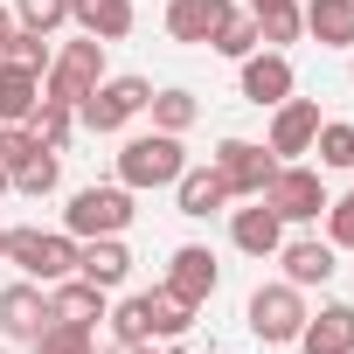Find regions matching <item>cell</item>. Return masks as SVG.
I'll use <instances>...</instances> for the list:
<instances>
[{"mask_svg": "<svg viewBox=\"0 0 354 354\" xmlns=\"http://www.w3.org/2000/svg\"><path fill=\"white\" fill-rule=\"evenodd\" d=\"M181 167H188L181 132H132V139L118 146V188H132V195L174 188V181H181Z\"/></svg>", "mask_w": 354, "mask_h": 354, "instance_id": "cell-1", "label": "cell"}, {"mask_svg": "<svg viewBox=\"0 0 354 354\" xmlns=\"http://www.w3.org/2000/svg\"><path fill=\"white\" fill-rule=\"evenodd\" d=\"M223 202H230V188H223V174H216V167H181V181H174V209H181V216L209 223Z\"/></svg>", "mask_w": 354, "mask_h": 354, "instance_id": "cell-20", "label": "cell"}, {"mask_svg": "<svg viewBox=\"0 0 354 354\" xmlns=\"http://www.w3.org/2000/svg\"><path fill=\"white\" fill-rule=\"evenodd\" d=\"M264 202L278 209V223H319L326 216V181H319V167H306V160H278V174L264 181Z\"/></svg>", "mask_w": 354, "mask_h": 354, "instance_id": "cell-5", "label": "cell"}, {"mask_svg": "<svg viewBox=\"0 0 354 354\" xmlns=\"http://www.w3.org/2000/svg\"><path fill=\"white\" fill-rule=\"evenodd\" d=\"M49 56H56V49H49V35H35V28H8V35H0V63H15V70H35V77H42Z\"/></svg>", "mask_w": 354, "mask_h": 354, "instance_id": "cell-27", "label": "cell"}, {"mask_svg": "<svg viewBox=\"0 0 354 354\" xmlns=\"http://www.w3.org/2000/svg\"><path fill=\"white\" fill-rule=\"evenodd\" d=\"M209 49H216V56H230V63H243L250 49H264V42H257V21H250V8H236V15H230V21L209 35Z\"/></svg>", "mask_w": 354, "mask_h": 354, "instance_id": "cell-30", "label": "cell"}, {"mask_svg": "<svg viewBox=\"0 0 354 354\" xmlns=\"http://www.w3.org/2000/svg\"><path fill=\"white\" fill-rule=\"evenodd\" d=\"M326 243L333 250H354V188L340 202H326Z\"/></svg>", "mask_w": 354, "mask_h": 354, "instance_id": "cell-35", "label": "cell"}, {"mask_svg": "<svg viewBox=\"0 0 354 354\" xmlns=\"http://www.w3.org/2000/svg\"><path fill=\"white\" fill-rule=\"evenodd\" d=\"M236 84H243V97H250V104H264V111H271V104H285V97H292V84H299V77H292V56H285V49H250V56L236 63Z\"/></svg>", "mask_w": 354, "mask_h": 354, "instance_id": "cell-11", "label": "cell"}, {"mask_svg": "<svg viewBox=\"0 0 354 354\" xmlns=\"http://www.w3.org/2000/svg\"><path fill=\"white\" fill-rule=\"evenodd\" d=\"M28 125H35V139H42L49 153H63V146L77 139V104H63V97H42Z\"/></svg>", "mask_w": 354, "mask_h": 354, "instance_id": "cell-26", "label": "cell"}, {"mask_svg": "<svg viewBox=\"0 0 354 354\" xmlns=\"http://www.w3.org/2000/svg\"><path fill=\"white\" fill-rule=\"evenodd\" d=\"M35 153H49V146L35 139V125H0V167H8V174H15V167H28Z\"/></svg>", "mask_w": 354, "mask_h": 354, "instance_id": "cell-34", "label": "cell"}, {"mask_svg": "<svg viewBox=\"0 0 354 354\" xmlns=\"http://www.w3.org/2000/svg\"><path fill=\"white\" fill-rule=\"evenodd\" d=\"M292 347H306V354H354V306L326 299L319 313H306V326H299Z\"/></svg>", "mask_w": 354, "mask_h": 354, "instance_id": "cell-15", "label": "cell"}, {"mask_svg": "<svg viewBox=\"0 0 354 354\" xmlns=\"http://www.w3.org/2000/svg\"><path fill=\"white\" fill-rule=\"evenodd\" d=\"M243 319H250V333L264 340V347H292L299 340V326H306V292L299 285H257L250 292V306H243Z\"/></svg>", "mask_w": 354, "mask_h": 354, "instance_id": "cell-6", "label": "cell"}, {"mask_svg": "<svg viewBox=\"0 0 354 354\" xmlns=\"http://www.w3.org/2000/svg\"><path fill=\"white\" fill-rule=\"evenodd\" d=\"M132 188H118V181H104V188H77L70 195V209H63V230L77 236V243H91V236H125L132 230Z\"/></svg>", "mask_w": 354, "mask_h": 354, "instance_id": "cell-3", "label": "cell"}, {"mask_svg": "<svg viewBox=\"0 0 354 354\" xmlns=\"http://www.w3.org/2000/svg\"><path fill=\"white\" fill-rule=\"evenodd\" d=\"M139 21L132 0H70V28L77 35H97V42H125Z\"/></svg>", "mask_w": 354, "mask_h": 354, "instance_id": "cell-19", "label": "cell"}, {"mask_svg": "<svg viewBox=\"0 0 354 354\" xmlns=\"http://www.w3.org/2000/svg\"><path fill=\"white\" fill-rule=\"evenodd\" d=\"M299 15L319 49H354V0H299Z\"/></svg>", "mask_w": 354, "mask_h": 354, "instance_id": "cell-21", "label": "cell"}, {"mask_svg": "<svg viewBox=\"0 0 354 354\" xmlns=\"http://www.w3.org/2000/svg\"><path fill=\"white\" fill-rule=\"evenodd\" d=\"M8 28H15V8H0V35H8Z\"/></svg>", "mask_w": 354, "mask_h": 354, "instance_id": "cell-37", "label": "cell"}, {"mask_svg": "<svg viewBox=\"0 0 354 354\" xmlns=\"http://www.w3.org/2000/svg\"><path fill=\"white\" fill-rule=\"evenodd\" d=\"M8 264L35 285H56L77 271V236L70 230H8Z\"/></svg>", "mask_w": 354, "mask_h": 354, "instance_id": "cell-4", "label": "cell"}, {"mask_svg": "<svg viewBox=\"0 0 354 354\" xmlns=\"http://www.w3.org/2000/svg\"><path fill=\"white\" fill-rule=\"evenodd\" d=\"M35 354H97V326H77V319H49L35 333Z\"/></svg>", "mask_w": 354, "mask_h": 354, "instance_id": "cell-28", "label": "cell"}, {"mask_svg": "<svg viewBox=\"0 0 354 354\" xmlns=\"http://www.w3.org/2000/svg\"><path fill=\"white\" fill-rule=\"evenodd\" d=\"M216 285H223V264H216V250H209V243H181V250L167 257V292H174V299L209 306V299H216Z\"/></svg>", "mask_w": 354, "mask_h": 354, "instance_id": "cell-10", "label": "cell"}, {"mask_svg": "<svg viewBox=\"0 0 354 354\" xmlns=\"http://www.w3.org/2000/svg\"><path fill=\"white\" fill-rule=\"evenodd\" d=\"M146 111H153V132H188V125L202 118V97L174 84V91H153V97H146Z\"/></svg>", "mask_w": 354, "mask_h": 354, "instance_id": "cell-24", "label": "cell"}, {"mask_svg": "<svg viewBox=\"0 0 354 354\" xmlns=\"http://www.w3.org/2000/svg\"><path fill=\"white\" fill-rule=\"evenodd\" d=\"M313 132H319V104H313V97H285V104H271L264 146H271L278 160H299V153H313Z\"/></svg>", "mask_w": 354, "mask_h": 354, "instance_id": "cell-14", "label": "cell"}, {"mask_svg": "<svg viewBox=\"0 0 354 354\" xmlns=\"http://www.w3.org/2000/svg\"><path fill=\"white\" fill-rule=\"evenodd\" d=\"M42 104V77L35 70H15V63H0V125H28Z\"/></svg>", "mask_w": 354, "mask_h": 354, "instance_id": "cell-22", "label": "cell"}, {"mask_svg": "<svg viewBox=\"0 0 354 354\" xmlns=\"http://www.w3.org/2000/svg\"><path fill=\"white\" fill-rule=\"evenodd\" d=\"M195 313H202V306L174 299L167 285H160V292H146V319H153V340H181V333L195 326Z\"/></svg>", "mask_w": 354, "mask_h": 354, "instance_id": "cell-25", "label": "cell"}, {"mask_svg": "<svg viewBox=\"0 0 354 354\" xmlns=\"http://www.w3.org/2000/svg\"><path fill=\"white\" fill-rule=\"evenodd\" d=\"M146 97H153L146 77H104V84L77 104V125H84V132H125V125L146 111Z\"/></svg>", "mask_w": 354, "mask_h": 354, "instance_id": "cell-7", "label": "cell"}, {"mask_svg": "<svg viewBox=\"0 0 354 354\" xmlns=\"http://www.w3.org/2000/svg\"><path fill=\"white\" fill-rule=\"evenodd\" d=\"M0 264H8V230H0Z\"/></svg>", "mask_w": 354, "mask_h": 354, "instance_id": "cell-38", "label": "cell"}, {"mask_svg": "<svg viewBox=\"0 0 354 354\" xmlns=\"http://www.w3.org/2000/svg\"><path fill=\"white\" fill-rule=\"evenodd\" d=\"M111 354H167L160 340H139V347H111Z\"/></svg>", "mask_w": 354, "mask_h": 354, "instance_id": "cell-36", "label": "cell"}, {"mask_svg": "<svg viewBox=\"0 0 354 354\" xmlns=\"http://www.w3.org/2000/svg\"><path fill=\"white\" fill-rule=\"evenodd\" d=\"M104 77H111V70H104V42H97V35H77V42H63V49L49 56V70H42V97L84 104Z\"/></svg>", "mask_w": 354, "mask_h": 354, "instance_id": "cell-2", "label": "cell"}, {"mask_svg": "<svg viewBox=\"0 0 354 354\" xmlns=\"http://www.w3.org/2000/svg\"><path fill=\"white\" fill-rule=\"evenodd\" d=\"M104 319H111V340H118V347H139V340H153V319H146V292L118 299Z\"/></svg>", "mask_w": 354, "mask_h": 354, "instance_id": "cell-31", "label": "cell"}, {"mask_svg": "<svg viewBox=\"0 0 354 354\" xmlns=\"http://www.w3.org/2000/svg\"><path fill=\"white\" fill-rule=\"evenodd\" d=\"M347 77H354V56H347Z\"/></svg>", "mask_w": 354, "mask_h": 354, "instance_id": "cell-40", "label": "cell"}, {"mask_svg": "<svg viewBox=\"0 0 354 354\" xmlns=\"http://www.w3.org/2000/svg\"><path fill=\"white\" fill-rule=\"evenodd\" d=\"M250 21H257V42H264V49H285V42L306 35L299 0H250Z\"/></svg>", "mask_w": 354, "mask_h": 354, "instance_id": "cell-23", "label": "cell"}, {"mask_svg": "<svg viewBox=\"0 0 354 354\" xmlns=\"http://www.w3.org/2000/svg\"><path fill=\"white\" fill-rule=\"evenodd\" d=\"M56 181H63V153H35L28 167H15V174H8V188H15V195H35V202H42V195H56Z\"/></svg>", "mask_w": 354, "mask_h": 354, "instance_id": "cell-29", "label": "cell"}, {"mask_svg": "<svg viewBox=\"0 0 354 354\" xmlns=\"http://www.w3.org/2000/svg\"><path fill=\"white\" fill-rule=\"evenodd\" d=\"M77 278L118 292V285L132 278V250H125V236H91V243H77Z\"/></svg>", "mask_w": 354, "mask_h": 354, "instance_id": "cell-18", "label": "cell"}, {"mask_svg": "<svg viewBox=\"0 0 354 354\" xmlns=\"http://www.w3.org/2000/svg\"><path fill=\"white\" fill-rule=\"evenodd\" d=\"M70 21V0H15V28H35V35H56Z\"/></svg>", "mask_w": 354, "mask_h": 354, "instance_id": "cell-33", "label": "cell"}, {"mask_svg": "<svg viewBox=\"0 0 354 354\" xmlns=\"http://www.w3.org/2000/svg\"><path fill=\"white\" fill-rule=\"evenodd\" d=\"M236 15V0H167V42L181 49H209V35Z\"/></svg>", "mask_w": 354, "mask_h": 354, "instance_id": "cell-13", "label": "cell"}, {"mask_svg": "<svg viewBox=\"0 0 354 354\" xmlns=\"http://www.w3.org/2000/svg\"><path fill=\"white\" fill-rule=\"evenodd\" d=\"M278 264H285V285L313 292V285H333L340 250H333L326 236H285V243H278Z\"/></svg>", "mask_w": 354, "mask_h": 354, "instance_id": "cell-12", "label": "cell"}, {"mask_svg": "<svg viewBox=\"0 0 354 354\" xmlns=\"http://www.w3.org/2000/svg\"><path fill=\"white\" fill-rule=\"evenodd\" d=\"M49 326V285L35 278H15V285H0V340H28Z\"/></svg>", "mask_w": 354, "mask_h": 354, "instance_id": "cell-9", "label": "cell"}, {"mask_svg": "<svg viewBox=\"0 0 354 354\" xmlns=\"http://www.w3.org/2000/svg\"><path fill=\"white\" fill-rule=\"evenodd\" d=\"M0 195H8V167H0Z\"/></svg>", "mask_w": 354, "mask_h": 354, "instance_id": "cell-39", "label": "cell"}, {"mask_svg": "<svg viewBox=\"0 0 354 354\" xmlns=\"http://www.w3.org/2000/svg\"><path fill=\"white\" fill-rule=\"evenodd\" d=\"M313 153H319V167H354V125L347 118H319Z\"/></svg>", "mask_w": 354, "mask_h": 354, "instance_id": "cell-32", "label": "cell"}, {"mask_svg": "<svg viewBox=\"0 0 354 354\" xmlns=\"http://www.w3.org/2000/svg\"><path fill=\"white\" fill-rule=\"evenodd\" d=\"M230 243L243 250V257H278V243H285V223H278V209L257 195L250 209H236L230 216Z\"/></svg>", "mask_w": 354, "mask_h": 354, "instance_id": "cell-16", "label": "cell"}, {"mask_svg": "<svg viewBox=\"0 0 354 354\" xmlns=\"http://www.w3.org/2000/svg\"><path fill=\"white\" fill-rule=\"evenodd\" d=\"M209 167L223 174L230 202H257V195H264V181L278 174V153H271V146H257V139H223V146L209 153Z\"/></svg>", "mask_w": 354, "mask_h": 354, "instance_id": "cell-8", "label": "cell"}, {"mask_svg": "<svg viewBox=\"0 0 354 354\" xmlns=\"http://www.w3.org/2000/svg\"><path fill=\"white\" fill-rule=\"evenodd\" d=\"M0 354H8V340H0Z\"/></svg>", "mask_w": 354, "mask_h": 354, "instance_id": "cell-41", "label": "cell"}, {"mask_svg": "<svg viewBox=\"0 0 354 354\" xmlns=\"http://www.w3.org/2000/svg\"><path fill=\"white\" fill-rule=\"evenodd\" d=\"M104 313H111V292H104V285H91V278H77V271L49 285V319H77V326H97Z\"/></svg>", "mask_w": 354, "mask_h": 354, "instance_id": "cell-17", "label": "cell"}]
</instances>
